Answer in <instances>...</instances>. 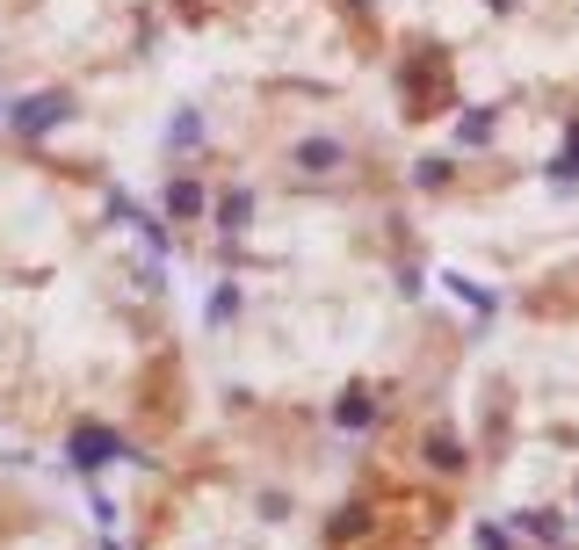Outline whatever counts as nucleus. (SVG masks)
<instances>
[{
  "label": "nucleus",
  "instance_id": "1",
  "mask_svg": "<svg viewBox=\"0 0 579 550\" xmlns=\"http://www.w3.org/2000/svg\"><path fill=\"white\" fill-rule=\"evenodd\" d=\"M109 456H124V442H116L109 427H80V435H73V464L80 471H102Z\"/></svg>",
  "mask_w": 579,
  "mask_h": 550
},
{
  "label": "nucleus",
  "instance_id": "2",
  "mask_svg": "<svg viewBox=\"0 0 579 550\" xmlns=\"http://www.w3.org/2000/svg\"><path fill=\"white\" fill-rule=\"evenodd\" d=\"M66 124V102L58 95H29L22 109H15V131H29V138H44V131H58Z\"/></svg>",
  "mask_w": 579,
  "mask_h": 550
},
{
  "label": "nucleus",
  "instance_id": "3",
  "mask_svg": "<svg viewBox=\"0 0 579 550\" xmlns=\"http://www.w3.org/2000/svg\"><path fill=\"white\" fill-rule=\"evenodd\" d=\"M290 167L297 174H333V167H348V145H333V138H304L290 152Z\"/></svg>",
  "mask_w": 579,
  "mask_h": 550
},
{
  "label": "nucleus",
  "instance_id": "4",
  "mask_svg": "<svg viewBox=\"0 0 579 550\" xmlns=\"http://www.w3.org/2000/svg\"><path fill=\"white\" fill-rule=\"evenodd\" d=\"M442 58H420V80H413V95H406V116H428L435 102H442Z\"/></svg>",
  "mask_w": 579,
  "mask_h": 550
},
{
  "label": "nucleus",
  "instance_id": "5",
  "mask_svg": "<svg viewBox=\"0 0 579 550\" xmlns=\"http://www.w3.org/2000/svg\"><path fill=\"white\" fill-rule=\"evenodd\" d=\"M362 536H370V507L355 500V507H341V514H333V529H326V543H333V550H348V543H362Z\"/></svg>",
  "mask_w": 579,
  "mask_h": 550
},
{
  "label": "nucleus",
  "instance_id": "6",
  "mask_svg": "<svg viewBox=\"0 0 579 550\" xmlns=\"http://www.w3.org/2000/svg\"><path fill=\"white\" fill-rule=\"evenodd\" d=\"M456 145H493V109H464V116H456Z\"/></svg>",
  "mask_w": 579,
  "mask_h": 550
},
{
  "label": "nucleus",
  "instance_id": "7",
  "mask_svg": "<svg viewBox=\"0 0 579 550\" xmlns=\"http://www.w3.org/2000/svg\"><path fill=\"white\" fill-rule=\"evenodd\" d=\"M333 420H341V427H370V420H377V413H370V391H341Z\"/></svg>",
  "mask_w": 579,
  "mask_h": 550
},
{
  "label": "nucleus",
  "instance_id": "8",
  "mask_svg": "<svg viewBox=\"0 0 579 550\" xmlns=\"http://www.w3.org/2000/svg\"><path fill=\"white\" fill-rule=\"evenodd\" d=\"M167 210H174V218H196V210H203V189H196V181H167Z\"/></svg>",
  "mask_w": 579,
  "mask_h": 550
},
{
  "label": "nucleus",
  "instance_id": "9",
  "mask_svg": "<svg viewBox=\"0 0 579 550\" xmlns=\"http://www.w3.org/2000/svg\"><path fill=\"white\" fill-rule=\"evenodd\" d=\"M218 218H225V232H239V225L254 218V196H247V189H232V196L218 203Z\"/></svg>",
  "mask_w": 579,
  "mask_h": 550
},
{
  "label": "nucleus",
  "instance_id": "10",
  "mask_svg": "<svg viewBox=\"0 0 579 550\" xmlns=\"http://www.w3.org/2000/svg\"><path fill=\"white\" fill-rule=\"evenodd\" d=\"M514 529H529L536 543H565V522H558V514H522Z\"/></svg>",
  "mask_w": 579,
  "mask_h": 550
},
{
  "label": "nucleus",
  "instance_id": "11",
  "mask_svg": "<svg viewBox=\"0 0 579 550\" xmlns=\"http://www.w3.org/2000/svg\"><path fill=\"white\" fill-rule=\"evenodd\" d=\"M449 290H456V297H464V304H471V312H493V290H485V283H471V275H449Z\"/></svg>",
  "mask_w": 579,
  "mask_h": 550
},
{
  "label": "nucleus",
  "instance_id": "12",
  "mask_svg": "<svg viewBox=\"0 0 579 550\" xmlns=\"http://www.w3.org/2000/svg\"><path fill=\"white\" fill-rule=\"evenodd\" d=\"M413 181H420V189H449V160H420Z\"/></svg>",
  "mask_w": 579,
  "mask_h": 550
},
{
  "label": "nucleus",
  "instance_id": "13",
  "mask_svg": "<svg viewBox=\"0 0 579 550\" xmlns=\"http://www.w3.org/2000/svg\"><path fill=\"white\" fill-rule=\"evenodd\" d=\"M232 312H239V290H232V283H225V290H218V297H210V326H225V319H232Z\"/></svg>",
  "mask_w": 579,
  "mask_h": 550
},
{
  "label": "nucleus",
  "instance_id": "14",
  "mask_svg": "<svg viewBox=\"0 0 579 550\" xmlns=\"http://www.w3.org/2000/svg\"><path fill=\"white\" fill-rule=\"evenodd\" d=\"M428 456H435L442 471H456V464H464V456H456V442H449V435H435V442H428Z\"/></svg>",
  "mask_w": 579,
  "mask_h": 550
}]
</instances>
